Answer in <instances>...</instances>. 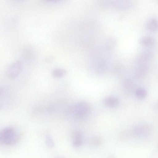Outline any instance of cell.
<instances>
[{
  "mask_svg": "<svg viewBox=\"0 0 158 158\" xmlns=\"http://www.w3.org/2000/svg\"><path fill=\"white\" fill-rule=\"evenodd\" d=\"M91 107L86 102H80L71 106L68 110V114L72 118L81 120L88 116L91 111Z\"/></svg>",
  "mask_w": 158,
  "mask_h": 158,
  "instance_id": "1",
  "label": "cell"
},
{
  "mask_svg": "<svg viewBox=\"0 0 158 158\" xmlns=\"http://www.w3.org/2000/svg\"><path fill=\"white\" fill-rule=\"evenodd\" d=\"M152 132V128L149 125L146 123L137 124L132 130L133 135L136 138L143 139L147 138Z\"/></svg>",
  "mask_w": 158,
  "mask_h": 158,
  "instance_id": "3",
  "label": "cell"
},
{
  "mask_svg": "<svg viewBox=\"0 0 158 158\" xmlns=\"http://www.w3.org/2000/svg\"><path fill=\"white\" fill-rule=\"evenodd\" d=\"M103 103L106 106L110 108L117 107L119 104V100L117 97L110 96L106 97L103 100Z\"/></svg>",
  "mask_w": 158,
  "mask_h": 158,
  "instance_id": "8",
  "label": "cell"
},
{
  "mask_svg": "<svg viewBox=\"0 0 158 158\" xmlns=\"http://www.w3.org/2000/svg\"><path fill=\"white\" fill-rule=\"evenodd\" d=\"M135 96L138 99H142L147 96L148 92L144 88L139 87L135 89Z\"/></svg>",
  "mask_w": 158,
  "mask_h": 158,
  "instance_id": "12",
  "label": "cell"
},
{
  "mask_svg": "<svg viewBox=\"0 0 158 158\" xmlns=\"http://www.w3.org/2000/svg\"><path fill=\"white\" fill-rule=\"evenodd\" d=\"M135 3V0H113L112 2V5L115 9L121 11L131 9Z\"/></svg>",
  "mask_w": 158,
  "mask_h": 158,
  "instance_id": "4",
  "label": "cell"
},
{
  "mask_svg": "<svg viewBox=\"0 0 158 158\" xmlns=\"http://www.w3.org/2000/svg\"><path fill=\"white\" fill-rule=\"evenodd\" d=\"M126 87L129 90H132L134 88V85L131 81L128 80L126 82Z\"/></svg>",
  "mask_w": 158,
  "mask_h": 158,
  "instance_id": "18",
  "label": "cell"
},
{
  "mask_svg": "<svg viewBox=\"0 0 158 158\" xmlns=\"http://www.w3.org/2000/svg\"><path fill=\"white\" fill-rule=\"evenodd\" d=\"M146 27L150 31L155 32L158 31V20L155 18L149 19L146 23Z\"/></svg>",
  "mask_w": 158,
  "mask_h": 158,
  "instance_id": "9",
  "label": "cell"
},
{
  "mask_svg": "<svg viewBox=\"0 0 158 158\" xmlns=\"http://www.w3.org/2000/svg\"><path fill=\"white\" fill-rule=\"evenodd\" d=\"M106 44L108 48L112 49L116 45V42L114 38H110L107 39Z\"/></svg>",
  "mask_w": 158,
  "mask_h": 158,
  "instance_id": "15",
  "label": "cell"
},
{
  "mask_svg": "<svg viewBox=\"0 0 158 158\" xmlns=\"http://www.w3.org/2000/svg\"><path fill=\"white\" fill-rule=\"evenodd\" d=\"M45 142L47 145L50 148H53L54 145V143L51 137L47 136L45 138Z\"/></svg>",
  "mask_w": 158,
  "mask_h": 158,
  "instance_id": "17",
  "label": "cell"
},
{
  "mask_svg": "<svg viewBox=\"0 0 158 158\" xmlns=\"http://www.w3.org/2000/svg\"><path fill=\"white\" fill-rule=\"evenodd\" d=\"M90 144L94 146L100 145L101 143V139L98 137H95L91 138L90 140Z\"/></svg>",
  "mask_w": 158,
  "mask_h": 158,
  "instance_id": "16",
  "label": "cell"
},
{
  "mask_svg": "<svg viewBox=\"0 0 158 158\" xmlns=\"http://www.w3.org/2000/svg\"><path fill=\"white\" fill-rule=\"evenodd\" d=\"M66 73V70L58 68L55 69L52 72V75L55 78H60L64 76Z\"/></svg>",
  "mask_w": 158,
  "mask_h": 158,
  "instance_id": "13",
  "label": "cell"
},
{
  "mask_svg": "<svg viewBox=\"0 0 158 158\" xmlns=\"http://www.w3.org/2000/svg\"><path fill=\"white\" fill-rule=\"evenodd\" d=\"M73 145L75 147L81 146L83 143V138L81 133L79 131H74L72 135Z\"/></svg>",
  "mask_w": 158,
  "mask_h": 158,
  "instance_id": "7",
  "label": "cell"
},
{
  "mask_svg": "<svg viewBox=\"0 0 158 158\" xmlns=\"http://www.w3.org/2000/svg\"><path fill=\"white\" fill-rule=\"evenodd\" d=\"M148 71V67L147 64H138L136 70V73L139 77H143Z\"/></svg>",
  "mask_w": 158,
  "mask_h": 158,
  "instance_id": "10",
  "label": "cell"
},
{
  "mask_svg": "<svg viewBox=\"0 0 158 158\" xmlns=\"http://www.w3.org/2000/svg\"><path fill=\"white\" fill-rule=\"evenodd\" d=\"M13 1H19V2H22V1H25V0H12Z\"/></svg>",
  "mask_w": 158,
  "mask_h": 158,
  "instance_id": "20",
  "label": "cell"
},
{
  "mask_svg": "<svg viewBox=\"0 0 158 158\" xmlns=\"http://www.w3.org/2000/svg\"><path fill=\"white\" fill-rule=\"evenodd\" d=\"M19 135L13 127H8L2 129L0 132V142L3 145L11 146L17 143Z\"/></svg>",
  "mask_w": 158,
  "mask_h": 158,
  "instance_id": "2",
  "label": "cell"
},
{
  "mask_svg": "<svg viewBox=\"0 0 158 158\" xmlns=\"http://www.w3.org/2000/svg\"><path fill=\"white\" fill-rule=\"evenodd\" d=\"M139 43L142 46L146 47H151L154 44L155 40L151 36H146L143 37L140 40Z\"/></svg>",
  "mask_w": 158,
  "mask_h": 158,
  "instance_id": "11",
  "label": "cell"
},
{
  "mask_svg": "<svg viewBox=\"0 0 158 158\" xmlns=\"http://www.w3.org/2000/svg\"><path fill=\"white\" fill-rule=\"evenodd\" d=\"M152 56V54L151 51L148 50L143 51L138 56L137 59V64H147Z\"/></svg>",
  "mask_w": 158,
  "mask_h": 158,
  "instance_id": "6",
  "label": "cell"
},
{
  "mask_svg": "<svg viewBox=\"0 0 158 158\" xmlns=\"http://www.w3.org/2000/svg\"><path fill=\"white\" fill-rule=\"evenodd\" d=\"M30 47H26L23 50V53L24 56L27 58H30L33 55V49Z\"/></svg>",
  "mask_w": 158,
  "mask_h": 158,
  "instance_id": "14",
  "label": "cell"
},
{
  "mask_svg": "<svg viewBox=\"0 0 158 158\" xmlns=\"http://www.w3.org/2000/svg\"><path fill=\"white\" fill-rule=\"evenodd\" d=\"M43 1L46 2L58 1L61 0H43Z\"/></svg>",
  "mask_w": 158,
  "mask_h": 158,
  "instance_id": "19",
  "label": "cell"
},
{
  "mask_svg": "<svg viewBox=\"0 0 158 158\" xmlns=\"http://www.w3.org/2000/svg\"><path fill=\"white\" fill-rule=\"evenodd\" d=\"M22 68V65L21 62L17 61L8 67L6 70L7 75L9 78H15L20 74Z\"/></svg>",
  "mask_w": 158,
  "mask_h": 158,
  "instance_id": "5",
  "label": "cell"
}]
</instances>
